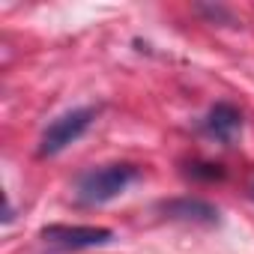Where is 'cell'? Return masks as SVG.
Segmentation results:
<instances>
[{
	"label": "cell",
	"mask_w": 254,
	"mask_h": 254,
	"mask_svg": "<svg viewBox=\"0 0 254 254\" xmlns=\"http://www.w3.org/2000/svg\"><path fill=\"white\" fill-rule=\"evenodd\" d=\"M203 132L212 141L230 147L236 141V135L242 132V114H239V108L230 105V102H215L206 111V117H203Z\"/></svg>",
	"instance_id": "277c9868"
},
{
	"label": "cell",
	"mask_w": 254,
	"mask_h": 254,
	"mask_svg": "<svg viewBox=\"0 0 254 254\" xmlns=\"http://www.w3.org/2000/svg\"><path fill=\"white\" fill-rule=\"evenodd\" d=\"M138 180V168L135 165H102V168H93L87 174L78 177L75 183V197L84 203V206H102L114 197H120L126 189Z\"/></svg>",
	"instance_id": "6da1fadb"
},
{
	"label": "cell",
	"mask_w": 254,
	"mask_h": 254,
	"mask_svg": "<svg viewBox=\"0 0 254 254\" xmlns=\"http://www.w3.org/2000/svg\"><path fill=\"white\" fill-rule=\"evenodd\" d=\"M197 12H203V15H209L212 21L215 18H224V21H233V15H230V9H224V6H197Z\"/></svg>",
	"instance_id": "52a82bcc"
},
{
	"label": "cell",
	"mask_w": 254,
	"mask_h": 254,
	"mask_svg": "<svg viewBox=\"0 0 254 254\" xmlns=\"http://www.w3.org/2000/svg\"><path fill=\"white\" fill-rule=\"evenodd\" d=\"M189 177L191 180H203V183H215V180H224V168L212 165V162H191L189 165Z\"/></svg>",
	"instance_id": "8992f818"
},
{
	"label": "cell",
	"mask_w": 254,
	"mask_h": 254,
	"mask_svg": "<svg viewBox=\"0 0 254 254\" xmlns=\"http://www.w3.org/2000/svg\"><path fill=\"white\" fill-rule=\"evenodd\" d=\"M93 120H96V111H93V108H72V111L60 114V117L48 126V129H45V135H42V141H39V156H42V159H45V156H57V153H63L69 144L81 141L84 132L93 126Z\"/></svg>",
	"instance_id": "7a4b0ae2"
},
{
	"label": "cell",
	"mask_w": 254,
	"mask_h": 254,
	"mask_svg": "<svg viewBox=\"0 0 254 254\" xmlns=\"http://www.w3.org/2000/svg\"><path fill=\"white\" fill-rule=\"evenodd\" d=\"M251 191H254V186H251Z\"/></svg>",
	"instance_id": "ba28073f"
},
{
	"label": "cell",
	"mask_w": 254,
	"mask_h": 254,
	"mask_svg": "<svg viewBox=\"0 0 254 254\" xmlns=\"http://www.w3.org/2000/svg\"><path fill=\"white\" fill-rule=\"evenodd\" d=\"M159 209L168 218H180V221H194V224H215L218 221V209L200 197H174V200L159 203Z\"/></svg>",
	"instance_id": "5b68a950"
},
{
	"label": "cell",
	"mask_w": 254,
	"mask_h": 254,
	"mask_svg": "<svg viewBox=\"0 0 254 254\" xmlns=\"http://www.w3.org/2000/svg\"><path fill=\"white\" fill-rule=\"evenodd\" d=\"M39 239L66 251H78V248H96L114 242V230L96 224H48L39 230Z\"/></svg>",
	"instance_id": "3957f363"
}]
</instances>
